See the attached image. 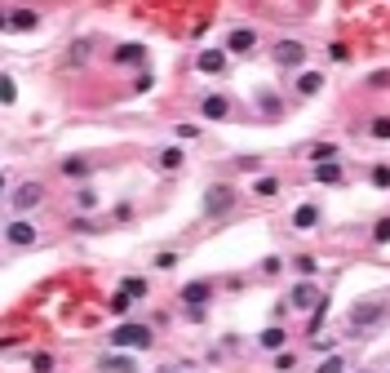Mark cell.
<instances>
[{"label":"cell","mask_w":390,"mask_h":373,"mask_svg":"<svg viewBox=\"0 0 390 373\" xmlns=\"http://www.w3.org/2000/svg\"><path fill=\"white\" fill-rule=\"evenodd\" d=\"M284 343H288V333H284L280 325H270V329L258 333V347H262V351H284Z\"/></svg>","instance_id":"obj_18"},{"label":"cell","mask_w":390,"mask_h":373,"mask_svg":"<svg viewBox=\"0 0 390 373\" xmlns=\"http://www.w3.org/2000/svg\"><path fill=\"white\" fill-rule=\"evenodd\" d=\"M315 223H319V209L315 205H297L293 209V231H311Z\"/></svg>","instance_id":"obj_20"},{"label":"cell","mask_w":390,"mask_h":373,"mask_svg":"<svg viewBox=\"0 0 390 373\" xmlns=\"http://www.w3.org/2000/svg\"><path fill=\"white\" fill-rule=\"evenodd\" d=\"M182 160H186L182 147H164V151H160V169H182Z\"/></svg>","instance_id":"obj_24"},{"label":"cell","mask_w":390,"mask_h":373,"mask_svg":"<svg viewBox=\"0 0 390 373\" xmlns=\"http://www.w3.org/2000/svg\"><path fill=\"white\" fill-rule=\"evenodd\" d=\"M151 343H156L151 325H120V329L111 333V347H115V351H147Z\"/></svg>","instance_id":"obj_2"},{"label":"cell","mask_w":390,"mask_h":373,"mask_svg":"<svg viewBox=\"0 0 390 373\" xmlns=\"http://www.w3.org/2000/svg\"><path fill=\"white\" fill-rule=\"evenodd\" d=\"M71 231H80V235H93V231H98V227H93V223H89V218H76V223H71Z\"/></svg>","instance_id":"obj_40"},{"label":"cell","mask_w":390,"mask_h":373,"mask_svg":"<svg viewBox=\"0 0 390 373\" xmlns=\"http://www.w3.org/2000/svg\"><path fill=\"white\" fill-rule=\"evenodd\" d=\"M195 67H200L205 76H222V72H226V49H200V54H195Z\"/></svg>","instance_id":"obj_10"},{"label":"cell","mask_w":390,"mask_h":373,"mask_svg":"<svg viewBox=\"0 0 390 373\" xmlns=\"http://www.w3.org/2000/svg\"><path fill=\"white\" fill-rule=\"evenodd\" d=\"M386 84H390V72H372L368 76V89H386Z\"/></svg>","instance_id":"obj_38"},{"label":"cell","mask_w":390,"mask_h":373,"mask_svg":"<svg viewBox=\"0 0 390 373\" xmlns=\"http://www.w3.org/2000/svg\"><path fill=\"white\" fill-rule=\"evenodd\" d=\"M36 223L31 218H13V223H5V240H9V249H31L36 245Z\"/></svg>","instance_id":"obj_4"},{"label":"cell","mask_w":390,"mask_h":373,"mask_svg":"<svg viewBox=\"0 0 390 373\" xmlns=\"http://www.w3.org/2000/svg\"><path fill=\"white\" fill-rule=\"evenodd\" d=\"M84 54H89V40H76V49H71V62H80Z\"/></svg>","instance_id":"obj_41"},{"label":"cell","mask_w":390,"mask_h":373,"mask_svg":"<svg viewBox=\"0 0 390 373\" xmlns=\"http://www.w3.org/2000/svg\"><path fill=\"white\" fill-rule=\"evenodd\" d=\"M31 373H54V355L49 351H31Z\"/></svg>","instance_id":"obj_25"},{"label":"cell","mask_w":390,"mask_h":373,"mask_svg":"<svg viewBox=\"0 0 390 373\" xmlns=\"http://www.w3.org/2000/svg\"><path fill=\"white\" fill-rule=\"evenodd\" d=\"M315 182H342V165H319L315 169Z\"/></svg>","instance_id":"obj_26"},{"label":"cell","mask_w":390,"mask_h":373,"mask_svg":"<svg viewBox=\"0 0 390 373\" xmlns=\"http://www.w3.org/2000/svg\"><path fill=\"white\" fill-rule=\"evenodd\" d=\"M5 31H31V27H40V13L36 9H5Z\"/></svg>","instance_id":"obj_9"},{"label":"cell","mask_w":390,"mask_h":373,"mask_svg":"<svg viewBox=\"0 0 390 373\" xmlns=\"http://www.w3.org/2000/svg\"><path fill=\"white\" fill-rule=\"evenodd\" d=\"M372 240H377V245H390V218H377V223H372Z\"/></svg>","instance_id":"obj_31"},{"label":"cell","mask_w":390,"mask_h":373,"mask_svg":"<svg viewBox=\"0 0 390 373\" xmlns=\"http://www.w3.org/2000/svg\"><path fill=\"white\" fill-rule=\"evenodd\" d=\"M235 165H240V169H248V174H253V169H262V156H235Z\"/></svg>","instance_id":"obj_39"},{"label":"cell","mask_w":390,"mask_h":373,"mask_svg":"<svg viewBox=\"0 0 390 373\" xmlns=\"http://www.w3.org/2000/svg\"><path fill=\"white\" fill-rule=\"evenodd\" d=\"M253 45H258V31L253 27H235L226 36V54H253Z\"/></svg>","instance_id":"obj_12"},{"label":"cell","mask_w":390,"mask_h":373,"mask_svg":"<svg viewBox=\"0 0 390 373\" xmlns=\"http://www.w3.org/2000/svg\"><path fill=\"white\" fill-rule=\"evenodd\" d=\"M319 302H324V298H319V289L311 280L293 284V294H288V307H293V311H311V307H319Z\"/></svg>","instance_id":"obj_6"},{"label":"cell","mask_w":390,"mask_h":373,"mask_svg":"<svg viewBox=\"0 0 390 373\" xmlns=\"http://www.w3.org/2000/svg\"><path fill=\"white\" fill-rule=\"evenodd\" d=\"M293 89H297V98H315L319 89H324V76H319V72H297Z\"/></svg>","instance_id":"obj_13"},{"label":"cell","mask_w":390,"mask_h":373,"mask_svg":"<svg viewBox=\"0 0 390 373\" xmlns=\"http://www.w3.org/2000/svg\"><path fill=\"white\" fill-rule=\"evenodd\" d=\"M151 84H156V80H151V72H142V76H138V84H133V89H138V94H147Z\"/></svg>","instance_id":"obj_42"},{"label":"cell","mask_w":390,"mask_h":373,"mask_svg":"<svg viewBox=\"0 0 390 373\" xmlns=\"http://www.w3.org/2000/svg\"><path fill=\"white\" fill-rule=\"evenodd\" d=\"M93 174V160L89 156H67L62 160V178H89Z\"/></svg>","instance_id":"obj_16"},{"label":"cell","mask_w":390,"mask_h":373,"mask_svg":"<svg viewBox=\"0 0 390 373\" xmlns=\"http://www.w3.org/2000/svg\"><path fill=\"white\" fill-rule=\"evenodd\" d=\"M275 369H280V373L297 369V355H293V351H280V355H275Z\"/></svg>","instance_id":"obj_36"},{"label":"cell","mask_w":390,"mask_h":373,"mask_svg":"<svg viewBox=\"0 0 390 373\" xmlns=\"http://www.w3.org/2000/svg\"><path fill=\"white\" fill-rule=\"evenodd\" d=\"M372 186H377V191H386V186H390V165H372Z\"/></svg>","instance_id":"obj_28"},{"label":"cell","mask_w":390,"mask_h":373,"mask_svg":"<svg viewBox=\"0 0 390 373\" xmlns=\"http://www.w3.org/2000/svg\"><path fill=\"white\" fill-rule=\"evenodd\" d=\"M151 267H156V271H173V267H178V253L164 249V253H156V262H151Z\"/></svg>","instance_id":"obj_30"},{"label":"cell","mask_w":390,"mask_h":373,"mask_svg":"<svg viewBox=\"0 0 390 373\" xmlns=\"http://www.w3.org/2000/svg\"><path fill=\"white\" fill-rule=\"evenodd\" d=\"M293 271H297L302 280H311L315 271H319V258H315V253H297V258H293Z\"/></svg>","instance_id":"obj_21"},{"label":"cell","mask_w":390,"mask_h":373,"mask_svg":"<svg viewBox=\"0 0 390 373\" xmlns=\"http://www.w3.org/2000/svg\"><path fill=\"white\" fill-rule=\"evenodd\" d=\"M76 205H80V209H98V191H93V186H80Z\"/></svg>","instance_id":"obj_33"},{"label":"cell","mask_w":390,"mask_h":373,"mask_svg":"<svg viewBox=\"0 0 390 373\" xmlns=\"http://www.w3.org/2000/svg\"><path fill=\"white\" fill-rule=\"evenodd\" d=\"M111 58L120 62V67H142V62H147V49H142V45H115Z\"/></svg>","instance_id":"obj_14"},{"label":"cell","mask_w":390,"mask_h":373,"mask_svg":"<svg viewBox=\"0 0 390 373\" xmlns=\"http://www.w3.org/2000/svg\"><path fill=\"white\" fill-rule=\"evenodd\" d=\"M328 58H333V62H350V49H346L342 40H333V45H328Z\"/></svg>","instance_id":"obj_35"},{"label":"cell","mask_w":390,"mask_h":373,"mask_svg":"<svg viewBox=\"0 0 390 373\" xmlns=\"http://www.w3.org/2000/svg\"><path fill=\"white\" fill-rule=\"evenodd\" d=\"M315 373H346V355H324V364Z\"/></svg>","instance_id":"obj_29"},{"label":"cell","mask_w":390,"mask_h":373,"mask_svg":"<svg viewBox=\"0 0 390 373\" xmlns=\"http://www.w3.org/2000/svg\"><path fill=\"white\" fill-rule=\"evenodd\" d=\"M275 62L280 67H302L306 62V45L302 40H275Z\"/></svg>","instance_id":"obj_8"},{"label":"cell","mask_w":390,"mask_h":373,"mask_svg":"<svg viewBox=\"0 0 390 373\" xmlns=\"http://www.w3.org/2000/svg\"><path fill=\"white\" fill-rule=\"evenodd\" d=\"M258 111L275 121V116H284V98H280V94H270V89H258Z\"/></svg>","instance_id":"obj_17"},{"label":"cell","mask_w":390,"mask_h":373,"mask_svg":"<svg viewBox=\"0 0 390 373\" xmlns=\"http://www.w3.org/2000/svg\"><path fill=\"white\" fill-rule=\"evenodd\" d=\"M40 200H45V186L40 182H23V186H13V191H9V205L13 209H36Z\"/></svg>","instance_id":"obj_5"},{"label":"cell","mask_w":390,"mask_h":373,"mask_svg":"<svg viewBox=\"0 0 390 373\" xmlns=\"http://www.w3.org/2000/svg\"><path fill=\"white\" fill-rule=\"evenodd\" d=\"M306 160H311L315 169H319V165H337V143H311Z\"/></svg>","instance_id":"obj_15"},{"label":"cell","mask_w":390,"mask_h":373,"mask_svg":"<svg viewBox=\"0 0 390 373\" xmlns=\"http://www.w3.org/2000/svg\"><path fill=\"white\" fill-rule=\"evenodd\" d=\"M284 271V258H262V276H280Z\"/></svg>","instance_id":"obj_37"},{"label":"cell","mask_w":390,"mask_h":373,"mask_svg":"<svg viewBox=\"0 0 390 373\" xmlns=\"http://www.w3.org/2000/svg\"><path fill=\"white\" fill-rule=\"evenodd\" d=\"M129 307H133V298H129V294H115V298L107 302V311H111V316H129Z\"/></svg>","instance_id":"obj_27"},{"label":"cell","mask_w":390,"mask_h":373,"mask_svg":"<svg viewBox=\"0 0 390 373\" xmlns=\"http://www.w3.org/2000/svg\"><path fill=\"white\" fill-rule=\"evenodd\" d=\"M186 307H209V298H213V280H191V284H182V294H178Z\"/></svg>","instance_id":"obj_7"},{"label":"cell","mask_w":390,"mask_h":373,"mask_svg":"<svg viewBox=\"0 0 390 373\" xmlns=\"http://www.w3.org/2000/svg\"><path fill=\"white\" fill-rule=\"evenodd\" d=\"M390 311H386V302L382 298H360L350 307V316H346V325H350V338H368V325H377V320H386Z\"/></svg>","instance_id":"obj_1"},{"label":"cell","mask_w":390,"mask_h":373,"mask_svg":"<svg viewBox=\"0 0 390 373\" xmlns=\"http://www.w3.org/2000/svg\"><path fill=\"white\" fill-rule=\"evenodd\" d=\"M200 116H205V121H226V116H231V98L226 94H205Z\"/></svg>","instance_id":"obj_11"},{"label":"cell","mask_w":390,"mask_h":373,"mask_svg":"<svg viewBox=\"0 0 390 373\" xmlns=\"http://www.w3.org/2000/svg\"><path fill=\"white\" fill-rule=\"evenodd\" d=\"M355 373H377V369H355Z\"/></svg>","instance_id":"obj_43"},{"label":"cell","mask_w":390,"mask_h":373,"mask_svg":"<svg viewBox=\"0 0 390 373\" xmlns=\"http://www.w3.org/2000/svg\"><path fill=\"white\" fill-rule=\"evenodd\" d=\"M98 369H107V373H133L138 364L129 360V355H120V351H111V355H103V360H98Z\"/></svg>","instance_id":"obj_19"},{"label":"cell","mask_w":390,"mask_h":373,"mask_svg":"<svg viewBox=\"0 0 390 373\" xmlns=\"http://www.w3.org/2000/svg\"><path fill=\"white\" fill-rule=\"evenodd\" d=\"M368 133L372 138H390V116H377V121L368 125Z\"/></svg>","instance_id":"obj_34"},{"label":"cell","mask_w":390,"mask_h":373,"mask_svg":"<svg viewBox=\"0 0 390 373\" xmlns=\"http://www.w3.org/2000/svg\"><path fill=\"white\" fill-rule=\"evenodd\" d=\"M120 294H129L133 302L147 298V280H142V276H125V280H120Z\"/></svg>","instance_id":"obj_23"},{"label":"cell","mask_w":390,"mask_h":373,"mask_svg":"<svg viewBox=\"0 0 390 373\" xmlns=\"http://www.w3.org/2000/svg\"><path fill=\"white\" fill-rule=\"evenodd\" d=\"M235 200H240V191L235 186H226V182H217V186H209L205 191V200H200V209H205V218H222Z\"/></svg>","instance_id":"obj_3"},{"label":"cell","mask_w":390,"mask_h":373,"mask_svg":"<svg viewBox=\"0 0 390 373\" xmlns=\"http://www.w3.org/2000/svg\"><path fill=\"white\" fill-rule=\"evenodd\" d=\"M253 196H262V200H270V196H280V178H270V174H262L258 182H253Z\"/></svg>","instance_id":"obj_22"},{"label":"cell","mask_w":390,"mask_h":373,"mask_svg":"<svg viewBox=\"0 0 390 373\" xmlns=\"http://www.w3.org/2000/svg\"><path fill=\"white\" fill-rule=\"evenodd\" d=\"M0 98H5V107H13V98H18V84H13V76L0 80Z\"/></svg>","instance_id":"obj_32"}]
</instances>
